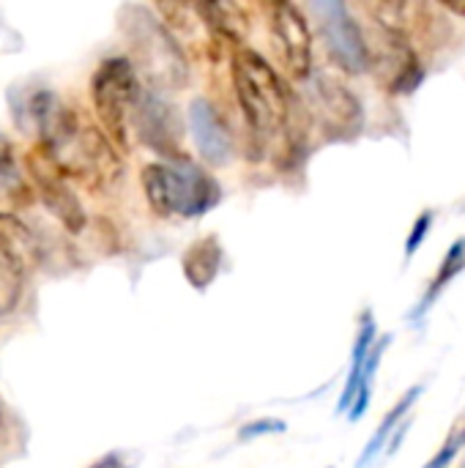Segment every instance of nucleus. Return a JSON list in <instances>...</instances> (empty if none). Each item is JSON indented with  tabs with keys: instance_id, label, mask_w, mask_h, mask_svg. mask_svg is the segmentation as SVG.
I'll return each instance as SVG.
<instances>
[{
	"instance_id": "1",
	"label": "nucleus",
	"mask_w": 465,
	"mask_h": 468,
	"mask_svg": "<svg viewBox=\"0 0 465 468\" xmlns=\"http://www.w3.org/2000/svg\"><path fill=\"white\" fill-rule=\"evenodd\" d=\"M36 132L38 151L74 184L88 192H104L121 181L123 159L104 132L88 121L77 107H69L55 93H36L27 104Z\"/></svg>"
},
{
	"instance_id": "2",
	"label": "nucleus",
	"mask_w": 465,
	"mask_h": 468,
	"mask_svg": "<svg viewBox=\"0 0 465 468\" xmlns=\"http://www.w3.org/2000/svg\"><path fill=\"white\" fill-rule=\"evenodd\" d=\"M230 82L255 151L282 137L291 126L296 99L282 74L252 47H238L230 58Z\"/></svg>"
},
{
	"instance_id": "3",
	"label": "nucleus",
	"mask_w": 465,
	"mask_h": 468,
	"mask_svg": "<svg viewBox=\"0 0 465 468\" xmlns=\"http://www.w3.org/2000/svg\"><path fill=\"white\" fill-rule=\"evenodd\" d=\"M121 30L129 41L137 77L148 82V90H181L189 82V63L186 52L178 47L173 33L164 27V22L156 16L148 5H123L121 14Z\"/></svg>"
},
{
	"instance_id": "4",
	"label": "nucleus",
	"mask_w": 465,
	"mask_h": 468,
	"mask_svg": "<svg viewBox=\"0 0 465 468\" xmlns=\"http://www.w3.org/2000/svg\"><path fill=\"white\" fill-rule=\"evenodd\" d=\"M143 195L153 214L164 219H197L219 206V181L197 162H148L140 170Z\"/></svg>"
},
{
	"instance_id": "5",
	"label": "nucleus",
	"mask_w": 465,
	"mask_h": 468,
	"mask_svg": "<svg viewBox=\"0 0 465 468\" xmlns=\"http://www.w3.org/2000/svg\"><path fill=\"white\" fill-rule=\"evenodd\" d=\"M88 90L96 126L118 148V154H126L132 145V112L143 93V82L129 58H104L96 66Z\"/></svg>"
},
{
	"instance_id": "6",
	"label": "nucleus",
	"mask_w": 465,
	"mask_h": 468,
	"mask_svg": "<svg viewBox=\"0 0 465 468\" xmlns=\"http://www.w3.org/2000/svg\"><path fill=\"white\" fill-rule=\"evenodd\" d=\"M266 14H269V41H271V52L280 69L296 82L310 80L312 77V30H310L307 14L291 0L269 3Z\"/></svg>"
},
{
	"instance_id": "7",
	"label": "nucleus",
	"mask_w": 465,
	"mask_h": 468,
	"mask_svg": "<svg viewBox=\"0 0 465 468\" xmlns=\"http://www.w3.org/2000/svg\"><path fill=\"white\" fill-rule=\"evenodd\" d=\"M132 134L143 145H148L153 154L162 156V162H178L186 159L184 151V123L175 110L162 93L145 90L140 93L134 112H132Z\"/></svg>"
},
{
	"instance_id": "8",
	"label": "nucleus",
	"mask_w": 465,
	"mask_h": 468,
	"mask_svg": "<svg viewBox=\"0 0 465 468\" xmlns=\"http://www.w3.org/2000/svg\"><path fill=\"white\" fill-rule=\"evenodd\" d=\"M25 170L30 176V189L38 195L44 208L69 230V233H82L88 228V211L82 200L77 197L71 181L38 151H27L25 156Z\"/></svg>"
},
{
	"instance_id": "9",
	"label": "nucleus",
	"mask_w": 465,
	"mask_h": 468,
	"mask_svg": "<svg viewBox=\"0 0 465 468\" xmlns=\"http://www.w3.org/2000/svg\"><path fill=\"white\" fill-rule=\"evenodd\" d=\"M365 44H367V69L378 74L386 90L411 93L422 82L425 71H422L419 55L414 44H408L403 36L389 33L375 25L373 36L365 33Z\"/></svg>"
},
{
	"instance_id": "10",
	"label": "nucleus",
	"mask_w": 465,
	"mask_h": 468,
	"mask_svg": "<svg viewBox=\"0 0 465 468\" xmlns=\"http://www.w3.org/2000/svg\"><path fill=\"white\" fill-rule=\"evenodd\" d=\"M312 14H318L321 22V36L326 41V49L332 60L351 71H367V44H365V30L351 14L345 3H312Z\"/></svg>"
},
{
	"instance_id": "11",
	"label": "nucleus",
	"mask_w": 465,
	"mask_h": 468,
	"mask_svg": "<svg viewBox=\"0 0 465 468\" xmlns=\"http://www.w3.org/2000/svg\"><path fill=\"white\" fill-rule=\"evenodd\" d=\"M186 121H189V134L195 140V148L206 165L222 167L233 159V151H236L233 132L225 123L217 104H211L208 99H195L189 104Z\"/></svg>"
},
{
	"instance_id": "12",
	"label": "nucleus",
	"mask_w": 465,
	"mask_h": 468,
	"mask_svg": "<svg viewBox=\"0 0 465 468\" xmlns=\"http://www.w3.org/2000/svg\"><path fill=\"white\" fill-rule=\"evenodd\" d=\"M44 258L41 239L16 214L0 211V263L19 280L30 277Z\"/></svg>"
},
{
	"instance_id": "13",
	"label": "nucleus",
	"mask_w": 465,
	"mask_h": 468,
	"mask_svg": "<svg viewBox=\"0 0 465 468\" xmlns=\"http://www.w3.org/2000/svg\"><path fill=\"white\" fill-rule=\"evenodd\" d=\"M312 99L321 110L323 123L332 132H356L362 123V104L359 99L334 77L318 74L312 80Z\"/></svg>"
},
{
	"instance_id": "14",
	"label": "nucleus",
	"mask_w": 465,
	"mask_h": 468,
	"mask_svg": "<svg viewBox=\"0 0 465 468\" xmlns=\"http://www.w3.org/2000/svg\"><path fill=\"white\" fill-rule=\"evenodd\" d=\"M222 261H225V250L219 244V239L211 233V236H203V239H195L184 258H181V269H184V277L186 282L195 288V291H206L222 271Z\"/></svg>"
},
{
	"instance_id": "15",
	"label": "nucleus",
	"mask_w": 465,
	"mask_h": 468,
	"mask_svg": "<svg viewBox=\"0 0 465 468\" xmlns=\"http://www.w3.org/2000/svg\"><path fill=\"white\" fill-rule=\"evenodd\" d=\"M375 340H378V326H375L373 313L367 310L362 315V324H359V335H356L354 354H351V373H348V381L343 387V395H340V403H337V414H348V409L354 406L356 392H359V381H362V370H365V359H367L370 348L375 346Z\"/></svg>"
},
{
	"instance_id": "16",
	"label": "nucleus",
	"mask_w": 465,
	"mask_h": 468,
	"mask_svg": "<svg viewBox=\"0 0 465 468\" xmlns=\"http://www.w3.org/2000/svg\"><path fill=\"white\" fill-rule=\"evenodd\" d=\"M465 271V236H460L449 250H447V255H444V261H441V266H439V271H436V277L430 280V285H428V293L422 296V302L417 304V310L408 315V321H419V318H425L430 310H433V304L439 302V296L460 277Z\"/></svg>"
},
{
	"instance_id": "17",
	"label": "nucleus",
	"mask_w": 465,
	"mask_h": 468,
	"mask_svg": "<svg viewBox=\"0 0 465 468\" xmlns=\"http://www.w3.org/2000/svg\"><path fill=\"white\" fill-rule=\"evenodd\" d=\"M425 392V387L422 384H417V387H411L397 403H395V409L384 417V422L378 425V431L373 433V439L367 441V447H365V452H362V458H359V463L356 468H367L381 452H386V444L392 441V436H395V431H397V425L406 420V417H411V409H414V403L419 400V395Z\"/></svg>"
},
{
	"instance_id": "18",
	"label": "nucleus",
	"mask_w": 465,
	"mask_h": 468,
	"mask_svg": "<svg viewBox=\"0 0 465 468\" xmlns=\"http://www.w3.org/2000/svg\"><path fill=\"white\" fill-rule=\"evenodd\" d=\"M389 346H392V335L378 337L375 346L370 348V354H367V359H365V370H362V381H359L356 400H354V406L348 409V420H351V422H359V420L365 417V411L370 409V392H373L375 370H378V365H381V359H384V351H386Z\"/></svg>"
},
{
	"instance_id": "19",
	"label": "nucleus",
	"mask_w": 465,
	"mask_h": 468,
	"mask_svg": "<svg viewBox=\"0 0 465 468\" xmlns=\"http://www.w3.org/2000/svg\"><path fill=\"white\" fill-rule=\"evenodd\" d=\"M0 186L11 197H16L22 189L27 192V186H25V181L19 176V167H16V151H14V145H11V140L5 134H0Z\"/></svg>"
},
{
	"instance_id": "20",
	"label": "nucleus",
	"mask_w": 465,
	"mask_h": 468,
	"mask_svg": "<svg viewBox=\"0 0 465 468\" xmlns=\"http://www.w3.org/2000/svg\"><path fill=\"white\" fill-rule=\"evenodd\" d=\"M465 450V414L452 425V431H449V436L444 439V444H441V450L430 458V463L425 468H449L455 461H458V455Z\"/></svg>"
},
{
	"instance_id": "21",
	"label": "nucleus",
	"mask_w": 465,
	"mask_h": 468,
	"mask_svg": "<svg viewBox=\"0 0 465 468\" xmlns=\"http://www.w3.org/2000/svg\"><path fill=\"white\" fill-rule=\"evenodd\" d=\"M22 282L14 271H8L3 263H0V315H8L16 310L19 299H22Z\"/></svg>"
},
{
	"instance_id": "22",
	"label": "nucleus",
	"mask_w": 465,
	"mask_h": 468,
	"mask_svg": "<svg viewBox=\"0 0 465 468\" xmlns=\"http://www.w3.org/2000/svg\"><path fill=\"white\" fill-rule=\"evenodd\" d=\"M285 431H288V425H285L282 420L260 417V420L244 425V428L238 431V439H241V441H255V439H263V436H280V433H285Z\"/></svg>"
},
{
	"instance_id": "23",
	"label": "nucleus",
	"mask_w": 465,
	"mask_h": 468,
	"mask_svg": "<svg viewBox=\"0 0 465 468\" xmlns=\"http://www.w3.org/2000/svg\"><path fill=\"white\" fill-rule=\"evenodd\" d=\"M433 211L428 208V211H422L419 217H417V222H414V228H411V233H408V241H406V261H411L417 252H419V247L425 244V239H428V233H430V228H433Z\"/></svg>"
},
{
	"instance_id": "24",
	"label": "nucleus",
	"mask_w": 465,
	"mask_h": 468,
	"mask_svg": "<svg viewBox=\"0 0 465 468\" xmlns=\"http://www.w3.org/2000/svg\"><path fill=\"white\" fill-rule=\"evenodd\" d=\"M88 468H129V466H126V461H123L118 452H110V455H104V458L93 461Z\"/></svg>"
},
{
	"instance_id": "25",
	"label": "nucleus",
	"mask_w": 465,
	"mask_h": 468,
	"mask_svg": "<svg viewBox=\"0 0 465 468\" xmlns=\"http://www.w3.org/2000/svg\"><path fill=\"white\" fill-rule=\"evenodd\" d=\"M460 468H465V461H463V463H460Z\"/></svg>"
}]
</instances>
